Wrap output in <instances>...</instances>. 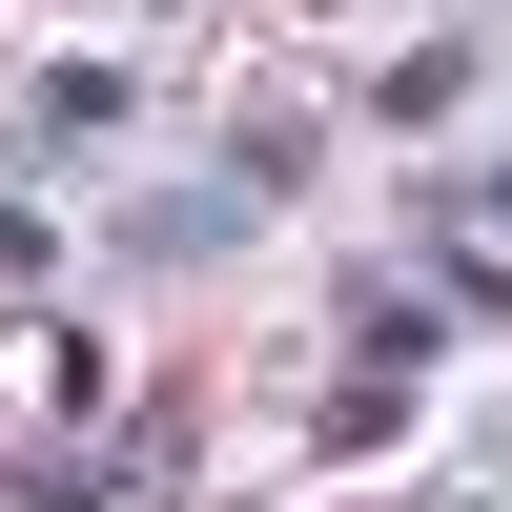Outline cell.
Segmentation results:
<instances>
[{
  "instance_id": "2",
  "label": "cell",
  "mask_w": 512,
  "mask_h": 512,
  "mask_svg": "<svg viewBox=\"0 0 512 512\" xmlns=\"http://www.w3.org/2000/svg\"><path fill=\"white\" fill-rule=\"evenodd\" d=\"M431 226H492V246H512V164H451V185H431Z\"/></svg>"
},
{
  "instance_id": "1",
  "label": "cell",
  "mask_w": 512,
  "mask_h": 512,
  "mask_svg": "<svg viewBox=\"0 0 512 512\" xmlns=\"http://www.w3.org/2000/svg\"><path fill=\"white\" fill-rule=\"evenodd\" d=\"M123 103H144L123 62H62V82L21 103V164H62V144H123Z\"/></svg>"
}]
</instances>
